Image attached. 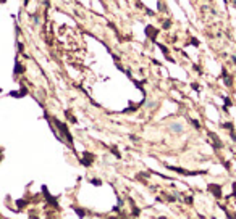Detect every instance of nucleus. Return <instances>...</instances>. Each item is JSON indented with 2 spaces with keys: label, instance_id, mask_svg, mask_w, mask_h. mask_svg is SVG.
Masks as SVG:
<instances>
[{
  "label": "nucleus",
  "instance_id": "1",
  "mask_svg": "<svg viewBox=\"0 0 236 219\" xmlns=\"http://www.w3.org/2000/svg\"><path fill=\"white\" fill-rule=\"evenodd\" d=\"M172 129L176 130V132H179V130H181V126H179V124H172Z\"/></svg>",
  "mask_w": 236,
  "mask_h": 219
}]
</instances>
